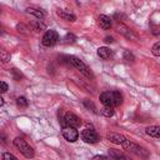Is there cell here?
<instances>
[{"instance_id":"23","label":"cell","mask_w":160,"mask_h":160,"mask_svg":"<svg viewBox=\"0 0 160 160\" xmlns=\"http://www.w3.org/2000/svg\"><path fill=\"white\" fill-rule=\"evenodd\" d=\"M84 105H85V108H86V109L91 110L92 112H96V108H95V105H94L90 100H84Z\"/></svg>"},{"instance_id":"27","label":"cell","mask_w":160,"mask_h":160,"mask_svg":"<svg viewBox=\"0 0 160 160\" xmlns=\"http://www.w3.org/2000/svg\"><path fill=\"white\" fill-rule=\"evenodd\" d=\"M1 60H2L4 62H6L8 60H10V55H8L5 50H1Z\"/></svg>"},{"instance_id":"21","label":"cell","mask_w":160,"mask_h":160,"mask_svg":"<svg viewBox=\"0 0 160 160\" xmlns=\"http://www.w3.org/2000/svg\"><path fill=\"white\" fill-rule=\"evenodd\" d=\"M151 52H152V55H155V56H160V41H158V42H155V44L152 45Z\"/></svg>"},{"instance_id":"15","label":"cell","mask_w":160,"mask_h":160,"mask_svg":"<svg viewBox=\"0 0 160 160\" xmlns=\"http://www.w3.org/2000/svg\"><path fill=\"white\" fill-rule=\"evenodd\" d=\"M109 156L114 160H128L126 156L120 151V150H115V149H109Z\"/></svg>"},{"instance_id":"5","label":"cell","mask_w":160,"mask_h":160,"mask_svg":"<svg viewBox=\"0 0 160 160\" xmlns=\"http://www.w3.org/2000/svg\"><path fill=\"white\" fill-rule=\"evenodd\" d=\"M61 121H60V124H61V126L62 128H66V126H71V128H79L80 125H81V119L79 118V116H76L75 114H72V112H65L64 114V116L60 119Z\"/></svg>"},{"instance_id":"22","label":"cell","mask_w":160,"mask_h":160,"mask_svg":"<svg viewBox=\"0 0 160 160\" xmlns=\"http://www.w3.org/2000/svg\"><path fill=\"white\" fill-rule=\"evenodd\" d=\"M75 40H76V38H75L72 34H68V35L62 39V42H65V44H72Z\"/></svg>"},{"instance_id":"8","label":"cell","mask_w":160,"mask_h":160,"mask_svg":"<svg viewBox=\"0 0 160 160\" xmlns=\"http://www.w3.org/2000/svg\"><path fill=\"white\" fill-rule=\"evenodd\" d=\"M62 136L70 141V142H74L79 139V132L76 130V128H71V126H66V128H62Z\"/></svg>"},{"instance_id":"4","label":"cell","mask_w":160,"mask_h":160,"mask_svg":"<svg viewBox=\"0 0 160 160\" xmlns=\"http://www.w3.org/2000/svg\"><path fill=\"white\" fill-rule=\"evenodd\" d=\"M12 144H14V146L26 158V159H31V158H34V155H35V152H34V149L24 140V139H21V138H15L14 139V141H12Z\"/></svg>"},{"instance_id":"14","label":"cell","mask_w":160,"mask_h":160,"mask_svg":"<svg viewBox=\"0 0 160 160\" xmlns=\"http://www.w3.org/2000/svg\"><path fill=\"white\" fill-rule=\"evenodd\" d=\"M98 55H99L101 59L108 60V59H110V58L112 56V51H111L109 48H106V46H101V48L98 49Z\"/></svg>"},{"instance_id":"16","label":"cell","mask_w":160,"mask_h":160,"mask_svg":"<svg viewBox=\"0 0 160 160\" xmlns=\"http://www.w3.org/2000/svg\"><path fill=\"white\" fill-rule=\"evenodd\" d=\"M146 134L150 135V136H152V138L160 139V126H158V125L148 126V128H146Z\"/></svg>"},{"instance_id":"25","label":"cell","mask_w":160,"mask_h":160,"mask_svg":"<svg viewBox=\"0 0 160 160\" xmlns=\"http://www.w3.org/2000/svg\"><path fill=\"white\" fill-rule=\"evenodd\" d=\"M2 160H18V158L10 152H4L2 154Z\"/></svg>"},{"instance_id":"10","label":"cell","mask_w":160,"mask_h":160,"mask_svg":"<svg viewBox=\"0 0 160 160\" xmlns=\"http://www.w3.org/2000/svg\"><path fill=\"white\" fill-rule=\"evenodd\" d=\"M56 14H58L62 20H65V21L74 22V21L76 20V16H75L72 12H70V11H68V10H64V9H59V10L56 11Z\"/></svg>"},{"instance_id":"19","label":"cell","mask_w":160,"mask_h":160,"mask_svg":"<svg viewBox=\"0 0 160 160\" xmlns=\"http://www.w3.org/2000/svg\"><path fill=\"white\" fill-rule=\"evenodd\" d=\"M124 60H125L126 62H134L135 56H134V54H132L131 51L125 50V51H124Z\"/></svg>"},{"instance_id":"7","label":"cell","mask_w":160,"mask_h":160,"mask_svg":"<svg viewBox=\"0 0 160 160\" xmlns=\"http://www.w3.org/2000/svg\"><path fill=\"white\" fill-rule=\"evenodd\" d=\"M81 139H82V141H85L88 144H95L100 140V136L94 130L85 129V130L81 131Z\"/></svg>"},{"instance_id":"3","label":"cell","mask_w":160,"mask_h":160,"mask_svg":"<svg viewBox=\"0 0 160 160\" xmlns=\"http://www.w3.org/2000/svg\"><path fill=\"white\" fill-rule=\"evenodd\" d=\"M121 146L124 148V150H128L129 152L135 154V155H138V156H140V158H142V159H148V158H149V151H148L145 148H142V146H140L139 144L132 142V141H130V140H128V139H126V141H125Z\"/></svg>"},{"instance_id":"13","label":"cell","mask_w":160,"mask_h":160,"mask_svg":"<svg viewBox=\"0 0 160 160\" xmlns=\"http://www.w3.org/2000/svg\"><path fill=\"white\" fill-rule=\"evenodd\" d=\"M98 24H99V26L101 29L108 30V29L111 28V19L109 16H106V15H100L98 18Z\"/></svg>"},{"instance_id":"6","label":"cell","mask_w":160,"mask_h":160,"mask_svg":"<svg viewBox=\"0 0 160 160\" xmlns=\"http://www.w3.org/2000/svg\"><path fill=\"white\" fill-rule=\"evenodd\" d=\"M58 40H59V34L55 30H48L44 34L41 42H42L44 46H52L58 42Z\"/></svg>"},{"instance_id":"20","label":"cell","mask_w":160,"mask_h":160,"mask_svg":"<svg viewBox=\"0 0 160 160\" xmlns=\"http://www.w3.org/2000/svg\"><path fill=\"white\" fill-rule=\"evenodd\" d=\"M16 105H18L19 108H28L29 102H28L26 98H24V96H20V98H18V99H16Z\"/></svg>"},{"instance_id":"2","label":"cell","mask_w":160,"mask_h":160,"mask_svg":"<svg viewBox=\"0 0 160 160\" xmlns=\"http://www.w3.org/2000/svg\"><path fill=\"white\" fill-rule=\"evenodd\" d=\"M66 59H68L69 64H70L71 66H74L76 70H79L84 76H86V78H89V79H92V78H94V74H92L91 69H90V68H89V66H88L82 60H80L79 58L72 56V55L66 56Z\"/></svg>"},{"instance_id":"12","label":"cell","mask_w":160,"mask_h":160,"mask_svg":"<svg viewBox=\"0 0 160 160\" xmlns=\"http://www.w3.org/2000/svg\"><path fill=\"white\" fill-rule=\"evenodd\" d=\"M26 12L34 15V16L38 18L39 20H41V19H44V18L46 16V12H45L42 9H40V8H34V6L28 8V9H26Z\"/></svg>"},{"instance_id":"9","label":"cell","mask_w":160,"mask_h":160,"mask_svg":"<svg viewBox=\"0 0 160 160\" xmlns=\"http://www.w3.org/2000/svg\"><path fill=\"white\" fill-rule=\"evenodd\" d=\"M106 139L112 142V144H116V145H122L125 141H126V138L119 132H114V131H110L106 134Z\"/></svg>"},{"instance_id":"29","label":"cell","mask_w":160,"mask_h":160,"mask_svg":"<svg viewBox=\"0 0 160 160\" xmlns=\"http://www.w3.org/2000/svg\"><path fill=\"white\" fill-rule=\"evenodd\" d=\"M104 41H105V42H108V44H109V42L111 44V42H114V39H112L111 36H105V39H104Z\"/></svg>"},{"instance_id":"28","label":"cell","mask_w":160,"mask_h":160,"mask_svg":"<svg viewBox=\"0 0 160 160\" xmlns=\"http://www.w3.org/2000/svg\"><path fill=\"white\" fill-rule=\"evenodd\" d=\"M0 91H1L2 94L8 91V84H6L5 81H0Z\"/></svg>"},{"instance_id":"18","label":"cell","mask_w":160,"mask_h":160,"mask_svg":"<svg viewBox=\"0 0 160 160\" xmlns=\"http://www.w3.org/2000/svg\"><path fill=\"white\" fill-rule=\"evenodd\" d=\"M99 114L102 115V116H105V118H111L114 115V109L110 108V106H104V108L100 109Z\"/></svg>"},{"instance_id":"24","label":"cell","mask_w":160,"mask_h":160,"mask_svg":"<svg viewBox=\"0 0 160 160\" xmlns=\"http://www.w3.org/2000/svg\"><path fill=\"white\" fill-rule=\"evenodd\" d=\"M11 74H12V78H14L15 80H20V79L22 78V74H21L18 69H15V68L11 69Z\"/></svg>"},{"instance_id":"1","label":"cell","mask_w":160,"mask_h":160,"mask_svg":"<svg viewBox=\"0 0 160 160\" xmlns=\"http://www.w3.org/2000/svg\"><path fill=\"white\" fill-rule=\"evenodd\" d=\"M100 101L104 104V106H119L122 104V95L119 91H104L100 94Z\"/></svg>"},{"instance_id":"11","label":"cell","mask_w":160,"mask_h":160,"mask_svg":"<svg viewBox=\"0 0 160 160\" xmlns=\"http://www.w3.org/2000/svg\"><path fill=\"white\" fill-rule=\"evenodd\" d=\"M120 34H122L125 38H128V39H130V40H136L138 39V35L132 31V30H130L129 28H126L125 25H119V30H118Z\"/></svg>"},{"instance_id":"17","label":"cell","mask_w":160,"mask_h":160,"mask_svg":"<svg viewBox=\"0 0 160 160\" xmlns=\"http://www.w3.org/2000/svg\"><path fill=\"white\" fill-rule=\"evenodd\" d=\"M30 28L34 30V31H44L46 29V25L44 22H41V20H35V21H31L30 22Z\"/></svg>"},{"instance_id":"26","label":"cell","mask_w":160,"mask_h":160,"mask_svg":"<svg viewBox=\"0 0 160 160\" xmlns=\"http://www.w3.org/2000/svg\"><path fill=\"white\" fill-rule=\"evenodd\" d=\"M91 160H114V159H111L110 156H105V155H95Z\"/></svg>"}]
</instances>
